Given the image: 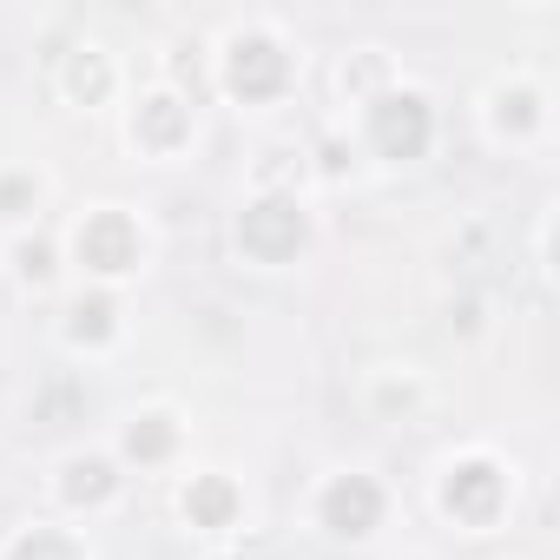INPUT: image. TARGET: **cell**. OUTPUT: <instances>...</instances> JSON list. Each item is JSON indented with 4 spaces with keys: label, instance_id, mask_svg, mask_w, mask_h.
I'll use <instances>...</instances> for the list:
<instances>
[{
    "label": "cell",
    "instance_id": "1",
    "mask_svg": "<svg viewBox=\"0 0 560 560\" xmlns=\"http://www.w3.org/2000/svg\"><path fill=\"white\" fill-rule=\"evenodd\" d=\"M237 244H244L257 264H284V257H298V244H304V211H298L291 198H264V205H250V211L237 218Z\"/></svg>",
    "mask_w": 560,
    "mask_h": 560
},
{
    "label": "cell",
    "instance_id": "2",
    "mask_svg": "<svg viewBox=\"0 0 560 560\" xmlns=\"http://www.w3.org/2000/svg\"><path fill=\"white\" fill-rule=\"evenodd\" d=\"M370 139L383 159H422L429 152V106L416 93H389L370 106Z\"/></svg>",
    "mask_w": 560,
    "mask_h": 560
},
{
    "label": "cell",
    "instance_id": "3",
    "mask_svg": "<svg viewBox=\"0 0 560 560\" xmlns=\"http://www.w3.org/2000/svg\"><path fill=\"white\" fill-rule=\"evenodd\" d=\"M80 264H93V270H132L139 264V224L126 218V211H93L86 224H80Z\"/></svg>",
    "mask_w": 560,
    "mask_h": 560
},
{
    "label": "cell",
    "instance_id": "4",
    "mask_svg": "<svg viewBox=\"0 0 560 560\" xmlns=\"http://www.w3.org/2000/svg\"><path fill=\"white\" fill-rule=\"evenodd\" d=\"M284 73H291V60L277 54V40H264V34L231 47V93H244V100H270L277 86H284Z\"/></svg>",
    "mask_w": 560,
    "mask_h": 560
},
{
    "label": "cell",
    "instance_id": "5",
    "mask_svg": "<svg viewBox=\"0 0 560 560\" xmlns=\"http://www.w3.org/2000/svg\"><path fill=\"white\" fill-rule=\"evenodd\" d=\"M376 514H383V488L370 481V475H343V481H330V494H324V527H337V534H370L376 527Z\"/></svg>",
    "mask_w": 560,
    "mask_h": 560
},
{
    "label": "cell",
    "instance_id": "6",
    "mask_svg": "<svg viewBox=\"0 0 560 560\" xmlns=\"http://www.w3.org/2000/svg\"><path fill=\"white\" fill-rule=\"evenodd\" d=\"M494 508H501V468L494 462H462L448 475V514L481 527V521H494Z\"/></svg>",
    "mask_w": 560,
    "mask_h": 560
},
{
    "label": "cell",
    "instance_id": "7",
    "mask_svg": "<svg viewBox=\"0 0 560 560\" xmlns=\"http://www.w3.org/2000/svg\"><path fill=\"white\" fill-rule=\"evenodd\" d=\"M185 514H191L198 527H224V521L237 514V494H231V481H218V475L191 481V494H185Z\"/></svg>",
    "mask_w": 560,
    "mask_h": 560
},
{
    "label": "cell",
    "instance_id": "8",
    "mask_svg": "<svg viewBox=\"0 0 560 560\" xmlns=\"http://www.w3.org/2000/svg\"><path fill=\"white\" fill-rule=\"evenodd\" d=\"M139 139H145V145H178V139H185V106L165 100V93L145 100V106H139Z\"/></svg>",
    "mask_w": 560,
    "mask_h": 560
},
{
    "label": "cell",
    "instance_id": "9",
    "mask_svg": "<svg viewBox=\"0 0 560 560\" xmlns=\"http://www.w3.org/2000/svg\"><path fill=\"white\" fill-rule=\"evenodd\" d=\"M126 455H139V462H159V455H172V422H165V416H145V422H132V435H126Z\"/></svg>",
    "mask_w": 560,
    "mask_h": 560
},
{
    "label": "cell",
    "instance_id": "10",
    "mask_svg": "<svg viewBox=\"0 0 560 560\" xmlns=\"http://www.w3.org/2000/svg\"><path fill=\"white\" fill-rule=\"evenodd\" d=\"M113 494V468L106 462H73L67 468V501H106Z\"/></svg>",
    "mask_w": 560,
    "mask_h": 560
},
{
    "label": "cell",
    "instance_id": "11",
    "mask_svg": "<svg viewBox=\"0 0 560 560\" xmlns=\"http://www.w3.org/2000/svg\"><path fill=\"white\" fill-rule=\"evenodd\" d=\"M8 560H80V547H73L67 534H47V527H34V534H27V540L8 553Z\"/></svg>",
    "mask_w": 560,
    "mask_h": 560
},
{
    "label": "cell",
    "instance_id": "12",
    "mask_svg": "<svg viewBox=\"0 0 560 560\" xmlns=\"http://www.w3.org/2000/svg\"><path fill=\"white\" fill-rule=\"evenodd\" d=\"M67 86H73V93H80V100L93 106V100L106 93V67H100V54H80V60L67 67Z\"/></svg>",
    "mask_w": 560,
    "mask_h": 560
},
{
    "label": "cell",
    "instance_id": "13",
    "mask_svg": "<svg viewBox=\"0 0 560 560\" xmlns=\"http://www.w3.org/2000/svg\"><path fill=\"white\" fill-rule=\"evenodd\" d=\"M106 330H113V304H106V298H93V304L73 311V337H80V343H100Z\"/></svg>",
    "mask_w": 560,
    "mask_h": 560
},
{
    "label": "cell",
    "instance_id": "14",
    "mask_svg": "<svg viewBox=\"0 0 560 560\" xmlns=\"http://www.w3.org/2000/svg\"><path fill=\"white\" fill-rule=\"evenodd\" d=\"M21 264H27L34 277H47V250H40V244H27V250H21Z\"/></svg>",
    "mask_w": 560,
    "mask_h": 560
}]
</instances>
